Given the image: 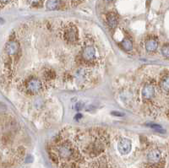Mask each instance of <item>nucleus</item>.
<instances>
[{
	"instance_id": "20e7f679",
	"label": "nucleus",
	"mask_w": 169,
	"mask_h": 168,
	"mask_svg": "<svg viewBox=\"0 0 169 168\" xmlns=\"http://www.w3.org/2000/svg\"><path fill=\"white\" fill-rule=\"evenodd\" d=\"M20 51V44L16 41H9L5 45V52L8 57L15 56Z\"/></svg>"
},
{
	"instance_id": "0eeeda50",
	"label": "nucleus",
	"mask_w": 169,
	"mask_h": 168,
	"mask_svg": "<svg viewBox=\"0 0 169 168\" xmlns=\"http://www.w3.org/2000/svg\"><path fill=\"white\" fill-rule=\"evenodd\" d=\"M161 158H162V154L158 150H152L147 155V159L151 164L159 162L161 161Z\"/></svg>"
},
{
	"instance_id": "423d86ee",
	"label": "nucleus",
	"mask_w": 169,
	"mask_h": 168,
	"mask_svg": "<svg viewBox=\"0 0 169 168\" xmlns=\"http://www.w3.org/2000/svg\"><path fill=\"white\" fill-rule=\"evenodd\" d=\"M155 93H156V90H155L154 86L151 84H148L146 85L143 90H142V96L145 100H151L154 97Z\"/></svg>"
},
{
	"instance_id": "2eb2a0df",
	"label": "nucleus",
	"mask_w": 169,
	"mask_h": 168,
	"mask_svg": "<svg viewBox=\"0 0 169 168\" xmlns=\"http://www.w3.org/2000/svg\"><path fill=\"white\" fill-rule=\"evenodd\" d=\"M122 47L125 51H131L133 49V42L129 38H124L122 42Z\"/></svg>"
},
{
	"instance_id": "f8f14e48",
	"label": "nucleus",
	"mask_w": 169,
	"mask_h": 168,
	"mask_svg": "<svg viewBox=\"0 0 169 168\" xmlns=\"http://www.w3.org/2000/svg\"><path fill=\"white\" fill-rule=\"evenodd\" d=\"M60 1L59 0H47V8L49 10H54L60 7Z\"/></svg>"
},
{
	"instance_id": "6e6552de",
	"label": "nucleus",
	"mask_w": 169,
	"mask_h": 168,
	"mask_svg": "<svg viewBox=\"0 0 169 168\" xmlns=\"http://www.w3.org/2000/svg\"><path fill=\"white\" fill-rule=\"evenodd\" d=\"M89 77V71L86 68H79L76 73H75V78L78 82L80 83H85L86 81L88 80Z\"/></svg>"
},
{
	"instance_id": "a211bd4d",
	"label": "nucleus",
	"mask_w": 169,
	"mask_h": 168,
	"mask_svg": "<svg viewBox=\"0 0 169 168\" xmlns=\"http://www.w3.org/2000/svg\"><path fill=\"white\" fill-rule=\"evenodd\" d=\"M162 54L166 57V58H168L169 55V48H168V45H165V46H163L162 48Z\"/></svg>"
},
{
	"instance_id": "f257e3e1",
	"label": "nucleus",
	"mask_w": 169,
	"mask_h": 168,
	"mask_svg": "<svg viewBox=\"0 0 169 168\" xmlns=\"http://www.w3.org/2000/svg\"><path fill=\"white\" fill-rule=\"evenodd\" d=\"M62 36H63V39L69 43L74 44L77 42H79L78 30L76 28V26L71 23H69L63 29Z\"/></svg>"
},
{
	"instance_id": "6ab92c4d",
	"label": "nucleus",
	"mask_w": 169,
	"mask_h": 168,
	"mask_svg": "<svg viewBox=\"0 0 169 168\" xmlns=\"http://www.w3.org/2000/svg\"><path fill=\"white\" fill-rule=\"evenodd\" d=\"M26 1L32 6H37V5H39L42 3V0H26Z\"/></svg>"
},
{
	"instance_id": "9b49d317",
	"label": "nucleus",
	"mask_w": 169,
	"mask_h": 168,
	"mask_svg": "<svg viewBox=\"0 0 169 168\" xmlns=\"http://www.w3.org/2000/svg\"><path fill=\"white\" fill-rule=\"evenodd\" d=\"M158 47V42L156 39L150 38L146 42V49L148 52H154Z\"/></svg>"
},
{
	"instance_id": "f3484780",
	"label": "nucleus",
	"mask_w": 169,
	"mask_h": 168,
	"mask_svg": "<svg viewBox=\"0 0 169 168\" xmlns=\"http://www.w3.org/2000/svg\"><path fill=\"white\" fill-rule=\"evenodd\" d=\"M25 150L24 147L20 146L17 148V150H16V155H17V157L19 159L22 158L23 156L25 155Z\"/></svg>"
},
{
	"instance_id": "1a4fd4ad",
	"label": "nucleus",
	"mask_w": 169,
	"mask_h": 168,
	"mask_svg": "<svg viewBox=\"0 0 169 168\" xmlns=\"http://www.w3.org/2000/svg\"><path fill=\"white\" fill-rule=\"evenodd\" d=\"M13 139H14L13 138V133L9 131L4 133L0 136V141L2 143V145H8L9 144H11L12 141H13Z\"/></svg>"
},
{
	"instance_id": "4be33fe9",
	"label": "nucleus",
	"mask_w": 169,
	"mask_h": 168,
	"mask_svg": "<svg viewBox=\"0 0 169 168\" xmlns=\"http://www.w3.org/2000/svg\"><path fill=\"white\" fill-rule=\"evenodd\" d=\"M107 1H112V0H107Z\"/></svg>"
},
{
	"instance_id": "ddd939ff",
	"label": "nucleus",
	"mask_w": 169,
	"mask_h": 168,
	"mask_svg": "<svg viewBox=\"0 0 169 168\" xmlns=\"http://www.w3.org/2000/svg\"><path fill=\"white\" fill-rule=\"evenodd\" d=\"M43 77L46 80V81H51L52 80H53L55 77H56V73L55 71L52 70L51 68H47L43 73Z\"/></svg>"
},
{
	"instance_id": "aec40b11",
	"label": "nucleus",
	"mask_w": 169,
	"mask_h": 168,
	"mask_svg": "<svg viewBox=\"0 0 169 168\" xmlns=\"http://www.w3.org/2000/svg\"><path fill=\"white\" fill-rule=\"evenodd\" d=\"M10 1H12V0H0V5L7 4L8 3H9Z\"/></svg>"
},
{
	"instance_id": "412c9836",
	"label": "nucleus",
	"mask_w": 169,
	"mask_h": 168,
	"mask_svg": "<svg viewBox=\"0 0 169 168\" xmlns=\"http://www.w3.org/2000/svg\"><path fill=\"white\" fill-rule=\"evenodd\" d=\"M82 107H83V103H81V102L77 103V105H76V109L81 110V109H82Z\"/></svg>"
},
{
	"instance_id": "f03ea898",
	"label": "nucleus",
	"mask_w": 169,
	"mask_h": 168,
	"mask_svg": "<svg viewBox=\"0 0 169 168\" xmlns=\"http://www.w3.org/2000/svg\"><path fill=\"white\" fill-rule=\"evenodd\" d=\"M24 86L27 93L33 95V94H37L38 92H40L42 90V83L39 79L32 77V78L28 79L24 83Z\"/></svg>"
},
{
	"instance_id": "39448f33",
	"label": "nucleus",
	"mask_w": 169,
	"mask_h": 168,
	"mask_svg": "<svg viewBox=\"0 0 169 168\" xmlns=\"http://www.w3.org/2000/svg\"><path fill=\"white\" fill-rule=\"evenodd\" d=\"M132 144L128 139H122L118 144V150L121 155H128L131 151Z\"/></svg>"
},
{
	"instance_id": "7ed1b4c3",
	"label": "nucleus",
	"mask_w": 169,
	"mask_h": 168,
	"mask_svg": "<svg viewBox=\"0 0 169 168\" xmlns=\"http://www.w3.org/2000/svg\"><path fill=\"white\" fill-rule=\"evenodd\" d=\"M81 59L83 62L89 63L94 62L96 59V49L92 46H86L83 48L81 52Z\"/></svg>"
},
{
	"instance_id": "9d476101",
	"label": "nucleus",
	"mask_w": 169,
	"mask_h": 168,
	"mask_svg": "<svg viewBox=\"0 0 169 168\" xmlns=\"http://www.w3.org/2000/svg\"><path fill=\"white\" fill-rule=\"evenodd\" d=\"M107 21L108 24V26L112 29H114L118 25V17L114 13H110L107 16Z\"/></svg>"
},
{
	"instance_id": "4468645a",
	"label": "nucleus",
	"mask_w": 169,
	"mask_h": 168,
	"mask_svg": "<svg viewBox=\"0 0 169 168\" xmlns=\"http://www.w3.org/2000/svg\"><path fill=\"white\" fill-rule=\"evenodd\" d=\"M160 86L162 88L164 91H166L167 93L168 92L169 90V80H168V75L166 74L162 77V80L160 82Z\"/></svg>"
},
{
	"instance_id": "dca6fc26",
	"label": "nucleus",
	"mask_w": 169,
	"mask_h": 168,
	"mask_svg": "<svg viewBox=\"0 0 169 168\" xmlns=\"http://www.w3.org/2000/svg\"><path fill=\"white\" fill-rule=\"evenodd\" d=\"M97 161V168H108V161L105 156L100 157Z\"/></svg>"
}]
</instances>
